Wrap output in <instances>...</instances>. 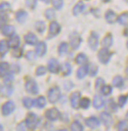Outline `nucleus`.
<instances>
[{
    "label": "nucleus",
    "mask_w": 128,
    "mask_h": 131,
    "mask_svg": "<svg viewBox=\"0 0 128 131\" xmlns=\"http://www.w3.org/2000/svg\"><path fill=\"white\" fill-rule=\"evenodd\" d=\"M38 123H39V118H38V116L36 113H34V112H29V113L27 114V117H26V120H25V124H26V127H27L28 129H30V130L36 129V128L38 127Z\"/></svg>",
    "instance_id": "obj_1"
},
{
    "label": "nucleus",
    "mask_w": 128,
    "mask_h": 131,
    "mask_svg": "<svg viewBox=\"0 0 128 131\" xmlns=\"http://www.w3.org/2000/svg\"><path fill=\"white\" fill-rule=\"evenodd\" d=\"M60 98H61V91H60V89L58 87L54 86V87H52L48 90V92H47V100H48V102L50 104H56L60 100Z\"/></svg>",
    "instance_id": "obj_2"
},
{
    "label": "nucleus",
    "mask_w": 128,
    "mask_h": 131,
    "mask_svg": "<svg viewBox=\"0 0 128 131\" xmlns=\"http://www.w3.org/2000/svg\"><path fill=\"white\" fill-rule=\"evenodd\" d=\"M26 91L31 95H38V86L36 80L32 78H29L25 82Z\"/></svg>",
    "instance_id": "obj_3"
},
{
    "label": "nucleus",
    "mask_w": 128,
    "mask_h": 131,
    "mask_svg": "<svg viewBox=\"0 0 128 131\" xmlns=\"http://www.w3.org/2000/svg\"><path fill=\"white\" fill-rule=\"evenodd\" d=\"M111 58V53L109 50V48H104L102 47V49H100V51L98 53V59L99 61L102 64H108L109 60Z\"/></svg>",
    "instance_id": "obj_4"
},
{
    "label": "nucleus",
    "mask_w": 128,
    "mask_h": 131,
    "mask_svg": "<svg viewBox=\"0 0 128 131\" xmlns=\"http://www.w3.org/2000/svg\"><path fill=\"white\" fill-rule=\"evenodd\" d=\"M45 118L50 121V122H54V121H57L58 119L60 118V112L58 111L56 107H52V108H49L45 112Z\"/></svg>",
    "instance_id": "obj_5"
},
{
    "label": "nucleus",
    "mask_w": 128,
    "mask_h": 131,
    "mask_svg": "<svg viewBox=\"0 0 128 131\" xmlns=\"http://www.w3.org/2000/svg\"><path fill=\"white\" fill-rule=\"evenodd\" d=\"M16 110V105L13 101H7L6 103H4L2 107H1V111H2V114L4 116H8L10 114H12L13 112H15Z\"/></svg>",
    "instance_id": "obj_6"
},
{
    "label": "nucleus",
    "mask_w": 128,
    "mask_h": 131,
    "mask_svg": "<svg viewBox=\"0 0 128 131\" xmlns=\"http://www.w3.org/2000/svg\"><path fill=\"white\" fill-rule=\"evenodd\" d=\"M81 42H82V38L81 36L78 33L74 32L70 35V46L72 47V49L76 50L78 49L80 46H81Z\"/></svg>",
    "instance_id": "obj_7"
},
{
    "label": "nucleus",
    "mask_w": 128,
    "mask_h": 131,
    "mask_svg": "<svg viewBox=\"0 0 128 131\" xmlns=\"http://www.w3.org/2000/svg\"><path fill=\"white\" fill-rule=\"evenodd\" d=\"M60 63L56 58H50L47 62V71L52 74H57L60 71Z\"/></svg>",
    "instance_id": "obj_8"
},
{
    "label": "nucleus",
    "mask_w": 128,
    "mask_h": 131,
    "mask_svg": "<svg viewBox=\"0 0 128 131\" xmlns=\"http://www.w3.org/2000/svg\"><path fill=\"white\" fill-rule=\"evenodd\" d=\"M100 121H102V123L104 126L109 127L113 123V118H112L111 114L109 112H103L100 115Z\"/></svg>",
    "instance_id": "obj_9"
},
{
    "label": "nucleus",
    "mask_w": 128,
    "mask_h": 131,
    "mask_svg": "<svg viewBox=\"0 0 128 131\" xmlns=\"http://www.w3.org/2000/svg\"><path fill=\"white\" fill-rule=\"evenodd\" d=\"M88 43H89L90 48L92 50H97L98 46H99V35L96 32H92L88 39Z\"/></svg>",
    "instance_id": "obj_10"
},
{
    "label": "nucleus",
    "mask_w": 128,
    "mask_h": 131,
    "mask_svg": "<svg viewBox=\"0 0 128 131\" xmlns=\"http://www.w3.org/2000/svg\"><path fill=\"white\" fill-rule=\"evenodd\" d=\"M61 26L56 21H52L49 24V37H56L60 34Z\"/></svg>",
    "instance_id": "obj_11"
},
{
    "label": "nucleus",
    "mask_w": 128,
    "mask_h": 131,
    "mask_svg": "<svg viewBox=\"0 0 128 131\" xmlns=\"http://www.w3.org/2000/svg\"><path fill=\"white\" fill-rule=\"evenodd\" d=\"M85 123L91 129H96L100 126L101 121L97 116H90V117H88L85 120Z\"/></svg>",
    "instance_id": "obj_12"
},
{
    "label": "nucleus",
    "mask_w": 128,
    "mask_h": 131,
    "mask_svg": "<svg viewBox=\"0 0 128 131\" xmlns=\"http://www.w3.org/2000/svg\"><path fill=\"white\" fill-rule=\"evenodd\" d=\"M47 51V46L45 43V41H38V43L36 45V50L35 52L38 56H44L45 55V53Z\"/></svg>",
    "instance_id": "obj_13"
},
{
    "label": "nucleus",
    "mask_w": 128,
    "mask_h": 131,
    "mask_svg": "<svg viewBox=\"0 0 128 131\" xmlns=\"http://www.w3.org/2000/svg\"><path fill=\"white\" fill-rule=\"evenodd\" d=\"M81 100V93L80 92H74L72 93V95L70 96V105L73 108L77 110L79 107V103Z\"/></svg>",
    "instance_id": "obj_14"
},
{
    "label": "nucleus",
    "mask_w": 128,
    "mask_h": 131,
    "mask_svg": "<svg viewBox=\"0 0 128 131\" xmlns=\"http://www.w3.org/2000/svg\"><path fill=\"white\" fill-rule=\"evenodd\" d=\"M28 12L24 9H20L15 13V19L20 24H24L28 19Z\"/></svg>",
    "instance_id": "obj_15"
},
{
    "label": "nucleus",
    "mask_w": 128,
    "mask_h": 131,
    "mask_svg": "<svg viewBox=\"0 0 128 131\" xmlns=\"http://www.w3.org/2000/svg\"><path fill=\"white\" fill-rule=\"evenodd\" d=\"M1 34H2V36H4V37H7V38H10V37H12L13 35H15V32H16V29H15V27L13 26V25H5V26L3 27L1 30Z\"/></svg>",
    "instance_id": "obj_16"
},
{
    "label": "nucleus",
    "mask_w": 128,
    "mask_h": 131,
    "mask_svg": "<svg viewBox=\"0 0 128 131\" xmlns=\"http://www.w3.org/2000/svg\"><path fill=\"white\" fill-rule=\"evenodd\" d=\"M24 39H25L26 43H28V45H30V46H36L38 42V37L34 33H32V32L26 34L25 37H24Z\"/></svg>",
    "instance_id": "obj_17"
},
{
    "label": "nucleus",
    "mask_w": 128,
    "mask_h": 131,
    "mask_svg": "<svg viewBox=\"0 0 128 131\" xmlns=\"http://www.w3.org/2000/svg\"><path fill=\"white\" fill-rule=\"evenodd\" d=\"M8 40V43H9V46H10V48H17V47H19L21 46V39H20V37L18 35H13L12 37H10L9 39H7Z\"/></svg>",
    "instance_id": "obj_18"
},
{
    "label": "nucleus",
    "mask_w": 128,
    "mask_h": 131,
    "mask_svg": "<svg viewBox=\"0 0 128 131\" xmlns=\"http://www.w3.org/2000/svg\"><path fill=\"white\" fill-rule=\"evenodd\" d=\"M10 50V46L7 39H1L0 40V57H4L8 51Z\"/></svg>",
    "instance_id": "obj_19"
},
{
    "label": "nucleus",
    "mask_w": 128,
    "mask_h": 131,
    "mask_svg": "<svg viewBox=\"0 0 128 131\" xmlns=\"http://www.w3.org/2000/svg\"><path fill=\"white\" fill-rule=\"evenodd\" d=\"M88 74H89V66H88V64H84V65H82L78 70H77L76 76L79 80H82V79L85 78Z\"/></svg>",
    "instance_id": "obj_20"
},
{
    "label": "nucleus",
    "mask_w": 128,
    "mask_h": 131,
    "mask_svg": "<svg viewBox=\"0 0 128 131\" xmlns=\"http://www.w3.org/2000/svg\"><path fill=\"white\" fill-rule=\"evenodd\" d=\"M104 18H105V21H106L109 24H114L115 22L117 21V15H116L115 12H113L112 10H108V11L105 12Z\"/></svg>",
    "instance_id": "obj_21"
},
{
    "label": "nucleus",
    "mask_w": 128,
    "mask_h": 131,
    "mask_svg": "<svg viewBox=\"0 0 128 131\" xmlns=\"http://www.w3.org/2000/svg\"><path fill=\"white\" fill-rule=\"evenodd\" d=\"M93 105H94V107H95L96 110L102 108V106L104 105V101H103V99H102L100 95H96V96L94 97V100H93Z\"/></svg>",
    "instance_id": "obj_22"
},
{
    "label": "nucleus",
    "mask_w": 128,
    "mask_h": 131,
    "mask_svg": "<svg viewBox=\"0 0 128 131\" xmlns=\"http://www.w3.org/2000/svg\"><path fill=\"white\" fill-rule=\"evenodd\" d=\"M117 104L114 102L113 99H110L109 101H106V104H105V107H106V111H109V112H116L118 110V106Z\"/></svg>",
    "instance_id": "obj_23"
},
{
    "label": "nucleus",
    "mask_w": 128,
    "mask_h": 131,
    "mask_svg": "<svg viewBox=\"0 0 128 131\" xmlns=\"http://www.w3.org/2000/svg\"><path fill=\"white\" fill-rule=\"evenodd\" d=\"M85 10V4H84L83 1H79L76 5L73 8V15L74 16H78L83 12Z\"/></svg>",
    "instance_id": "obj_24"
},
{
    "label": "nucleus",
    "mask_w": 128,
    "mask_h": 131,
    "mask_svg": "<svg viewBox=\"0 0 128 131\" xmlns=\"http://www.w3.org/2000/svg\"><path fill=\"white\" fill-rule=\"evenodd\" d=\"M60 70L62 71L64 76H69L72 73V66L69 62H64L62 66H60Z\"/></svg>",
    "instance_id": "obj_25"
},
{
    "label": "nucleus",
    "mask_w": 128,
    "mask_h": 131,
    "mask_svg": "<svg viewBox=\"0 0 128 131\" xmlns=\"http://www.w3.org/2000/svg\"><path fill=\"white\" fill-rule=\"evenodd\" d=\"M112 42H113V39H112V36L110 34H108L102 41V45L104 48H109L110 46H112Z\"/></svg>",
    "instance_id": "obj_26"
},
{
    "label": "nucleus",
    "mask_w": 128,
    "mask_h": 131,
    "mask_svg": "<svg viewBox=\"0 0 128 131\" xmlns=\"http://www.w3.org/2000/svg\"><path fill=\"white\" fill-rule=\"evenodd\" d=\"M11 4L7 1L0 2V14H7L11 11Z\"/></svg>",
    "instance_id": "obj_27"
},
{
    "label": "nucleus",
    "mask_w": 128,
    "mask_h": 131,
    "mask_svg": "<svg viewBox=\"0 0 128 131\" xmlns=\"http://www.w3.org/2000/svg\"><path fill=\"white\" fill-rule=\"evenodd\" d=\"M9 66L10 64L8 62H5V61L0 62V77H4L9 72Z\"/></svg>",
    "instance_id": "obj_28"
},
{
    "label": "nucleus",
    "mask_w": 128,
    "mask_h": 131,
    "mask_svg": "<svg viewBox=\"0 0 128 131\" xmlns=\"http://www.w3.org/2000/svg\"><path fill=\"white\" fill-rule=\"evenodd\" d=\"M75 61L79 65H84V64H87L88 57H87V55L85 53H79L76 56V58H75Z\"/></svg>",
    "instance_id": "obj_29"
},
{
    "label": "nucleus",
    "mask_w": 128,
    "mask_h": 131,
    "mask_svg": "<svg viewBox=\"0 0 128 131\" xmlns=\"http://www.w3.org/2000/svg\"><path fill=\"white\" fill-rule=\"evenodd\" d=\"M35 105L38 108H44L46 105V99L44 96H39L35 100Z\"/></svg>",
    "instance_id": "obj_30"
},
{
    "label": "nucleus",
    "mask_w": 128,
    "mask_h": 131,
    "mask_svg": "<svg viewBox=\"0 0 128 131\" xmlns=\"http://www.w3.org/2000/svg\"><path fill=\"white\" fill-rule=\"evenodd\" d=\"M22 103H23V105L25 106L27 110H31L33 106L35 105V100H33L30 97H25V98L23 99Z\"/></svg>",
    "instance_id": "obj_31"
},
{
    "label": "nucleus",
    "mask_w": 128,
    "mask_h": 131,
    "mask_svg": "<svg viewBox=\"0 0 128 131\" xmlns=\"http://www.w3.org/2000/svg\"><path fill=\"white\" fill-rule=\"evenodd\" d=\"M68 50H69V45L67 43V42H61L59 46H58V53H59V55H64V54H66V53L68 52Z\"/></svg>",
    "instance_id": "obj_32"
},
{
    "label": "nucleus",
    "mask_w": 128,
    "mask_h": 131,
    "mask_svg": "<svg viewBox=\"0 0 128 131\" xmlns=\"http://www.w3.org/2000/svg\"><path fill=\"white\" fill-rule=\"evenodd\" d=\"M35 29L37 30V32H38L39 34H42L46 29L45 23L44 21H37L35 23Z\"/></svg>",
    "instance_id": "obj_33"
},
{
    "label": "nucleus",
    "mask_w": 128,
    "mask_h": 131,
    "mask_svg": "<svg viewBox=\"0 0 128 131\" xmlns=\"http://www.w3.org/2000/svg\"><path fill=\"white\" fill-rule=\"evenodd\" d=\"M112 85L116 87V88H122L124 85V79L122 78L121 76H115L113 80H112Z\"/></svg>",
    "instance_id": "obj_34"
},
{
    "label": "nucleus",
    "mask_w": 128,
    "mask_h": 131,
    "mask_svg": "<svg viewBox=\"0 0 128 131\" xmlns=\"http://www.w3.org/2000/svg\"><path fill=\"white\" fill-rule=\"evenodd\" d=\"M13 82H14V75H13L12 73L8 72L3 77V84L6 86H10L13 84Z\"/></svg>",
    "instance_id": "obj_35"
},
{
    "label": "nucleus",
    "mask_w": 128,
    "mask_h": 131,
    "mask_svg": "<svg viewBox=\"0 0 128 131\" xmlns=\"http://www.w3.org/2000/svg\"><path fill=\"white\" fill-rule=\"evenodd\" d=\"M70 130L71 131H84V126L81 124L80 121L75 120V121H73V122L71 123Z\"/></svg>",
    "instance_id": "obj_36"
},
{
    "label": "nucleus",
    "mask_w": 128,
    "mask_h": 131,
    "mask_svg": "<svg viewBox=\"0 0 128 131\" xmlns=\"http://www.w3.org/2000/svg\"><path fill=\"white\" fill-rule=\"evenodd\" d=\"M91 105V100L89 98H83L80 100L79 103V107L83 108V110H88Z\"/></svg>",
    "instance_id": "obj_37"
},
{
    "label": "nucleus",
    "mask_w": 128,
    "mask_h": 131,
    "mask_svg": "<svg viewBox=\"0 0 128 131\" xmlns=\"http://www.w3.org/2000/svg\"><path fill=\"white\" fill-rule=\"evenodd\" d=\"M45 16L47 20H50V21L53 20L55 18V16H56L55 9H53V8H48V9H46L45 12Z\"/></svg>",
    "instance_id": "obj_38"
},
{
    "label": "nucleus",
    "mask_w": 128,
    "mask_h": 131,
    "mask_svg": "<svg viewBox=\"0 0 128 131\" xmlns=\"http://www.w3.org/2000/svg\"><path fill=\"white\" fill-rule=\"evenodd\" d=\"M100 91H101L102 96L109 97V95H111V93H112V87L109 85H104V86H102V89H101Z\"/></svg>",
    "instance_id": "obj_39"
},
{
    "label": "nucleus",
    "mask_w": 128,
    "mask_h": 131,
    "mask_svg": "<svg viewBox=\"0 0 128 131\" xmlns=\"http://www.w3.org/2000/svg\"><path fill=\"white\" fill-rule=\"evenodd\" d=\"M117 21L122 26H128V13H122L117 18Z\"/></svg>",
    "instance_id": "obj_40"
},
{
    "label": "nucleus",
    "mask_w": 128,
    "mask_h": 131,
    "mask_svg": "<svg viewBox=\"0 0 128 131\" xmlns=\"http://www.w3.org/2000/svg\"><path fill=\"white\" fill-rule=\"evenodd\" d=\"M89 66V74L90 76H92V77H94V76H96L98 72H99V67L97 64L95 63H91Z\"/></svg>",
    "instance_id": "obj_41"
},
{
    "label": "nucleus",
    "mask_w": 128,
    "mask_h": 131,
    "mask_svg": "<svg viewBox=\"0 0 128 131\" xmlns=\"http://www.w3.org/2000/svg\"><path fill=\"white\" fill-rule=\"evenodd\" d=\"M1 90H2V93H3V94H5V96H7V97L11 96V95L13 94V91H14L12 85H10V86L4 85L2 88H1Z\"/></svg>",
    "instance_id": "obj_42"
},
{
    "label": "nucleus",
    "mask_w": 128,
    "mask_h": 131,
    "mask_svg": "<svg viewBox=\"0 0 128 131\" xmlns=\"http://www.w3.org/2000/svg\"><path fill=\"white\" fill-rule=\"evenodd\" d=\"M117 131H128V123L126 120H121L117 124Z\"/></svg>",
    "instance_id": "obj_43"
},
{
    "label": "nucleus",
    "mask_w": 128,
    "mask_h": 131,
    "mask_svg": "<svg viewBox=\"0 0 128 131\" xmlns=\"http://www.w3.org/2000/svg\"><path fill=\"white\" fill-rule=\"evenodd\" d=\"M20 71H21V66L18 63H13L12 65L9 66V72L12 73L13 75L19 73Z\"/></svg>",
    "instance_id": "obj_44"
},
{
    "label": "nucleus",
    "mask_w": 128,
    "mask_h": 131,
    "mask_svg": "<svg viewBox=\"0 0 128 131\" xmlns=\"http://www.w3.org/2000/svg\"><path fill=\"white\" fill-rule=\"evenodd\" d=\"M12 56L15 58H21L23 56V49L21 47H17V48H13L12 49Z\"/></svg>",
    "instance_id": "obj_45"
},
{
    "label": "nucleus",
    "mask_w": 128,
    "mask_h": 131,
    "mask_svg": "<svg viewBox=\"0 0 128 131\" xmlns=\"http://www.w3.org/2000/svg\"><path fill=\"white\" fill-rule=\"evenodd\" d=\"M8 21H9V17L7 14H0V30L5 25H7Z\"/></svg>",
    "instance_id": "obj_46"
},
{
    "label": "nucleus",
    "mask_w": 128,
    "mask_h": 131,
    "mask_svg": "<svg viewBox=\"0 0 128 131\" xmlns=\"http://www.w3.org/2000/svg\"><path fill=\"white\" fill-rule=\"evenodd\" d=\"M51 3H52V5H53V8L56 9V10L62 9L63 4H64L63 0H51Z\"/></svg>",
    "instance_id": "obj_47"
},
{
    "label": "nucleus",
    "mask_w": 128,
    "mask_h": 131,
    "mask_svg": "<svg viewBox=\"0 0 128 131\" xmlns=\"http://www.w3.org/2000/svg\"><path fill=\"white\" fill-rule=\"evenodd\" d=\"M46 72H47V68L45 67V66H38V68L36 69V75L38 76V77H39V76H44V75H45Z\"/></svg>",
    "instance_id": "obj_48"
},
{
    "label": "nucleus",
    "mask_w": 128,
    "mask_h": 131,
    "mask_svg": "<svg viewBox=\"0 0 128 131\" xmlns=\"http://www.w3.org/2000/svg\"><path fill=\"white\" fill-rule=\"evenodd\" d=\"M38 5V0H26V6L31 10H35Z\"/></svg>",
    "instance_id": "obj_49"
},
{
    "label": "nucleus",
    "mask_w": 128,
    "mask_h": 131,
    "mask_svg": "<svg viewBox=\"0 0 128 131\" xmlns=\"http://www.w3.org/2000/svg\"><path fill=\"white\" fill-rule=\"evenodd\" d=\"M127 101H128V95H126V96H120V97L118 98V102H117V105H119L120 107H123L124 105H126Z\"/></svg>",
    "instance_id": "obj_50"
},
{
    "label": "nucleus",
    "mask_w": 128,
    "mask_h": 131,
    "mask_svg": "<svg viewBox=\"0 0 128 131\" xmlns=\"http://www.w3.org/2000/svg\"><path fill=\"white\" fill-rule=\"evenodd\" d=\"M26 58L28 59V60H30V61H34L35 59L37 58V54H36L35 51L30 50V51H28V52L26 53Z\"/></svg>",
    "instance_id": "obj_51"
},
{
    "label": "nucleus",
    "mask_w": 128,
    "mask_h": 131,
    "mask_svg": "<svg viewBox=\"0 0 128 131\" xmlns=\"http://www.w3.org/2000/svg\"><path fill=\"white\" fill-rule=\"evenodd\" d=\"M102 86H104V80L102 78H98L96 81V84H95V87H96V90H101Z\"/></svg>",
    "instance_id": "obj_52"
},
{
    "label": "nucleus",
    "mask_w": 128,
    "mask_h": 131,
    "mask_svg": "<svg viewBox=\"0 0 128 131\" xmlns=\"http://www.w3.org/2000/svg\"><path fill=\"white\" fill-rule=\"evenodd\" d=\"M63 86H64V89H65L66 91H70L71 89L74 87V84H73L72 81L67 80V81H65V82L63 83Z\"/></svg>",
    "instance_id": "obj_53"
},
{
    "label": "nucleus",
    "mask_w": 128,
    "mask_h": 131,
    "mask_svg": "<svg viewBox=\"0 0 128 131\" xmlns=\"http://www.w3.org/2000/svg\"><path fill=\"white\" fill-rule=\"evenodd\" d=\"M17 131H27V127H26L25 122H21L17 125V128H16Z\"/></svg>",
    "instance_id": "obj_54"
},
{
    "label": "nucleus",
    "mask_w": 128,
    "mask_h": 131,
    "mask_svg": "<svg viewBox=\"0 0 128 131\" xmlns=\"http://www.w3.org/2000/svg\"><path fill=\"white\" fill-rule=\"evenodd\" d=\"M40 1H42L44 3H45V4H48V3H50L51 0H40Z\"/></svg>",
    "instance_id": "obj_55"
},
{
    "label": "nucleus",
    "mask_w": 128,
    "mask_h": 131,
    "mask_svg": "<svg viewBox=\"0 0 128 131\" xmlns=\"http://www.w3.org/2000/svg\"><path fill=\"white\" fill-rule=\"evenodd\" d=\"M0 131H4V128H3V126H2L1 123H0Z\"/></svg>",
    "instance_id": "obj_56"
},
{
    "label": "nucleus",
    "mask_w": 128,
    "mask_h": 131,
    "mask_svg": "<svg viewBox=\"0 0 128 131\" xmlns=\"http://www.w3.org/2000/svg\"><path fill=\"white\" fill-rule=\"evenodd\" d=\"M124 35H125V36H128V29L124 31Z\"/></svg>",
    "instance_id": "obj_57"
},
{
    "label": "nucleus",
    "mask_w": 128,
    "mask_h": 131,
    "mask_svg": "<svg viewBox=\"0 0 128 131\" xmlns=\"http://www.w3.org/2000/svg\"><path fill=\"white\" fill-rule=\"evenodd\" d=\"M59 131H68L67 129H65V128H63V129H60Z\"/></svg>",
    "instance_id": "obj_58"
},
{
    "label": "nucleus",
    "mask_w": 128,
    "mask_h": 131,
    "mask_svg": "<svg viewBox=\"0 0 128 131\" xmlns=\"http://www.w3.org/2000/svg\"><path fill=\"white\" fill-rule=\"evenodd\" d=\"M125 71H126V74L128 75V66H127V68H126V70H125Z\"/></svg>",
    "instance_id": "obj_59"
},
{
    "label": "nucleus",
    "mask_w": 128,
    "mask_h": 131,
    "mask_svg": "<svg viewBox=\"0 0 128 131\" xmlns=\"http://www.w3.org/2000/svg\"><path fill=\"white\" fill-rule=\"evenodd\" d=\"M126 119L128 120V112H127V113H126Z\"/></svg>",
    "instance_id": "obj_60"
},
{
    "label": "nucleus",
    "mask_w": 128,
    "mask_h": 131,
    "mask_svg": "<svg viewBox=\"0 0 128 131\" xmlns=\"http://www.w3.org/2000/svg\"><path fill=\"white\" fill-rule=\"evenodd\" d=\"M102 1H103V2H109V0H102Z\"/></svg>",
    "instance_id": "obj_61"
},
{
    "label": "nucleus",
    "mask_w": 128,
    "mask_h": 131,
    "mask_svg": "<svg viewBox=\"0 0 128 131\" xmlns=\"http://www.w3.org/2000/svg\"><path fill=\"white\" fill-rule=\"evenodd\" d=\"M126 46H127V49H128V41H127V45H126Z\"/></svg>",
    "instance_id": "obj_62"
}]
</instances>
